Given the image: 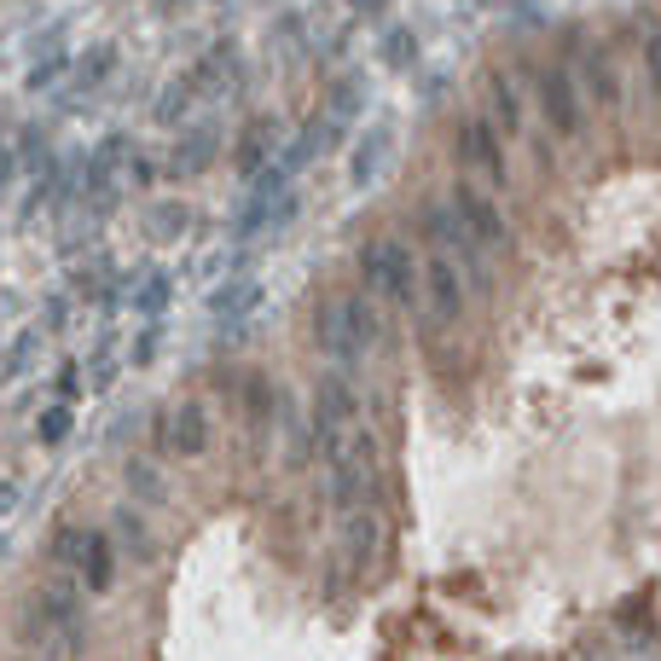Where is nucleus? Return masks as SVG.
<instances>
[{"instance_id":"nucleus-1","label":"nucleus","mask_w":661,"mask_h":661,"mask_svg":"<svg viewBox=\"0 0 661 661\" xmlns=\"http://www.w3.org/2000/svg\"><path fill=\"white\" fill-rule=\"evenodd\" d=\"M378 337H383V314H378V307H371L366 296H330V302H320V314H314V343H320L325 360L360 366L371 348H378Z\"/></svg>"},{"instance_id":"nucleus-2","label":"nucleus","mask_w":661,"mask_h":661,"mask_svg":"<svg viewBox=\"0 0 661 661\" xmlns=\"http://www.w3.org/2000/svg\"><path fill=\"white\" fill-rule=\"evenodd\" d=\"M360 279H366V291L389 302V307H412L418 302V279H424V267L418 256H412V244L395 238V233H383V238H371L360 244Z\"/></svg>"},{"instance_id":"nucleus-3","label":"nucleus","mask_w":661,"mask_h":661,"mask_svg":"<svg viewBox=\"0 0 661 661\" xmlns=\"http://www.w3.org/2000/svg\"><path fill=\"white\" fill-rule=\"evenodd\" d=\"M441 203H447L452 215H459V226H464V233L482 244L488 256H505V250H511V226H505V210H500V203H493V198L482 192L477 180H452Z\"/></svg>"},{"instance_id":"nucleus-4","label":"nucleus","mask_w":661,"mask_h":661,"mask_svg":"<svg viewBox=\"0 0 661 661\" xmlns=\"http://www.w3.org/2000/svg\"><path fill=\"white\" fill-rule=\"evenodd\" d=\"M355 418H360V395H355V383H348V378H320V389H314V412H307L314 447L337 459V452L348 447V429H355Z\"/></svg>"},{"instance_id":"nucleus-5","label":"nucleus","mask_w":661,"mask_h":661,"mask_svg":"<svg viewBox=\"0 0 661 661\" xmlns=\"http://www.w3.org/2000/svg\"><path fill=\"white\" fill-rule=\"evenodd\" d=\"M378 500V441L355 436L337 459H330V505L337 511H360Z\"/></svg>"},{"instance_id":"nucleus-6","label":"nucleus","mask_w":661,"mask_h":661,"mask_svg":"<svg viewBox=\"0 0 661 661\" xmlns=\"http://www.w3.org/2000/svg\"><path fill=\"white\" fill-rule=\"evenodd\" d=\"M534 99H540V116H546V128H551L557 139H581V128H586V99H581V81H574V70L540 65V76H534Z\"/></svg>"},{"instance_id":"nucleus-7","label":"nucleus","mask_w":661,"mask_h":661,"mask_svg":"<svg viewBox=\"0 0 661 661\" xmlns=\"http://www.w3.org/2000/svg\"><path fill=\"white\" fill-rule=\"evenodd\" d=\"M58 563L70 569V581L81 592H105L116 574V546H111V534H93V528L58 534Z\"/></svg>"},{"instance_id":"nucleus-8","label":"nucleus","mask_w":661,"mask_h":661,"mask_svg":"<svg viewBox=\"0 0 661 661\" xmlns=\"http://www.w3.org/2000/svg\"><path fill=\"white\" fill-rule=\"evenodd\" d=\"M418 226L429 233V244H436V256H447L452 267H459L464 279H477V284H488V250L477 238L459 226V215L447 210V203H429V210L418 215Z\"/></svg>"},{"instance_id":"nucleus-9","label":"nucleus","mask_w":661,"mask_h":661,"mask_svg":"<svg viewBox=\"0 0 661 661\" xmlns=\"http://www.w3.org/2000/svg\"><path fill=\"white\" fill-rule=\"evenodd\" d=\"M452 152H459V169H464V175H488V186H505V180H511L505 139L493 134V122H488L482 111L459 122V134H452Z\"/></svg>"},{"instance_id":"nucleus-10","label":"nucleus","mask_w":661,"mask_h":661,"mask_svg":"<svg viewBox=\"0 0 661 661\" xmlns=\"http://www.w3.org/2000/svg\"><path fill=\"white\" fill-rule=\"evenodd\" d=\"M389 157H395V122H371L348 146V192H371L383 180Z\"/></svg>"},{"instance_id":"nucleus-11","label":"nucleus","mask_w":661,"mask_h":661,"mask_svg":"<svg viewBox=\"0 0 661 661\" xmlns=\"http://www.w3.org/2000/svg\"><path fill=\"white\" fill-rule=\"evenodd\" d=\"M157 441L175 459H203L210 452V406L203 401H180L169 418H157Z\"/></svg>"},{"instance_id":"nucleus-12","label":"nucleus","mask_w":661,"mask_h":661,"mask_svg":"<svg viewBox=\"0 0 661 661\" xmlns=\"http://www.w3.org/2000/svg\"><path fill=\"white\" fill-rule=\"evenodd\" d=\"M424 296H429V320L436 325H459L464 320V296H470V279L452 267L447 256H429L424 261Z\"/></svg>"},{"instance_id":"nucleus-13","label":"nucleus","mask_w":661,"mask_h":661,"mask_svg":"<svg viewBox=\"0 0 661 661\" xmlns=\"http://www.w3.org/2000/svg\"><path fill=\"white\" fill-rule=\"evenodd\" d=\"M574 81H581V99H592L597 111H621V70H615L604 41H586L581 47V70H574Z\"/></svg>"},{"instance_id":"nucleus-14","label":"nucleus","mask_w":661,"mask_h":661,"mask_svg":"<svg viewBox=\"0 0 661 661\" xmlns=\"http://www.w3.org/2000/svg\"><path fill=\"white\" fill-rule=\"evenodd\" d=\"M383 511L378 505H360V511H343V528H337V546L355 569H371L383 557Z\"/></svg>"},{"instance_id":"nucleus-15","label":"nucleus","mask_w":661,"mask_h":661,"mask_svg":"<svg viewBox=\"0 0 661 661\" xmlns=\"http://www.w3.org/2000/svg\"><path fill=\"white\" fill-rule=\"evenodd\" d=\"M482 116L493 122V134L500 139H516V134H528V105H523V88L505 76V70H493L488 76V88H482Z\"/></svg>"},{"instance_id":"nucleus-16","label":"nucleus","mask_w":661,"mask_h":661,"mask_svg":"<svg viewBox=\"0 0 661 661\" xmlns=\"http://www.w3.org/2000/svg\"><path fill=\"white\" fill-rule=\"evenodd\" d=\"M261 302H267V284L250 279V273H233V279H221L215 291L203 296V314L221 320V325H233V320H250Z\"/></svg>"},{"instance_id":"nucleus-17","label":"nucleus","mask_w":661,"mask_h":661,"mask_svg":"<svg viewBox=\"0 0 661 661\" xmlns=\"http://www.w3.org/2000/svg\"><path fill=\"white\" fill-rule=\"evenodd\" d=\"M116 65H122V53L111 47V41H93V47H81V53H70V93L76 99H88V93H99L105 81L116 76Z\"/></svg>"},{"instance_id":"nucleus-18","label":"nucleus","mask_w":661,"mask_h":661,"mask_svg":"<svg viewBox=\"0 0 661 661\" xmlns=\"http://www.w3.org/2000/svg\"><path fill=\"white\" fill-rule=\"evenodd\" d=\"M366 76L360 70H343L337 81H330V93H325V116L330 122H337V128H343V122H355L360 111H366Z\"/></svg>"},{"instance_id":"nucleus-19","label":"nucleus","mask_w":661,"mask_h":661,"mask_svg":"<svg viewBox=\"0 0 661 661\" xmlns=\"http://www.w3.org/2000/svg\"><path fill=\"white\" fill-rule=\"evenodd\" d=\"M169 296H175V279L163 273V267H146V273H139V284H134V314L152 325V320L169 314Z\"/></svg>"},{"instance_id":"nucleus-20","label":"nucleus","mask_w":661,"mask_h":661,"mask_svg":"<svg viewBox=\"0 0 661 661\" xmlns=\"http://www.w3.org/2000/svg\"><path fill=\"white\" fill-rule=\"evenodd\" d=\"M273 146H279V122L273 116L250 122V134H244V146H238V169L244 175H261L267 163H273Z\"/></svg>"},{"instance_id":"nucleus-21","label":"nucleus","mask_w":661,"mask_h":661,"mask_svg":"<svg viewBox=\"0 0 661 661\" xmlns=\"http://www.w3.org/2000/svg\"><path fill=\"white\" fill-rule=\"evenodd\" d=\"M192 105H198V88H192V76H175L169 88L157 93V105H152V116L163 122V128H180V122L192 116Z\"/></svg>"},{"instance_id":"nucleus-22","label":"nucleus","mask_w":661,"mask_h":661,"mask_svg":"<svg viewBox=\"0 0 661 661\" xmlns=\"http://www.w3.org/2000/svg\"><path fill=\"white\" fill-rule=\"evenodd\" d=\"M70 296H76V302H116V273H111V261H88V267H76Z\"/></svg>"},{"instance_id":"nucleus-23","label":"nucleus","mask_w":661,"mask_h":661,"mask_svg":"<svg viewBox=\"0 0 661 661\" xmlns=\"http://www.w3.org/2000/svg\"><path fill=\"white\" fill-rule=\"evenodd\" d=\"M210 157H215V128H192V134H180V139H175L169 169H175V175H192V169H203Z\"/></svg>"},{"instance_id":"nucleus-24","label":"nucleus","mask_w":661,"mask_h":661,"mask_svg":"<svg viewBox=\"0 0 661 661\" xmlns=\"http://www.w3.org/2000/svg\"><path fill=\"white\" fill-rule=\"evenodd\" d=\"M378 58L389 70H418V35H412L406 24H395V30H383V41H378Z\"/></svg>"},{"instance_id":"nucleus-25","label":"nucleus","mask_w":661,"mask_h":661,"mask_svg":"<svg viewBox=\"0 0 661 661\" xmlns=\"http://www.w3.org/2000/svg\"><path fill=\"white\" fill-rule=\"evenodd\" d=\"M111 546H122L134 557V563H152V534L146 523H139L134 511H116V523H111Z\"/></svg>"},{"instance_id":"nucleus-26","label":"nucleus","mask_w":661,"mask_h":661,"mask_svg":"<svg viewBox=\"0 0 661 661\" xmlns=\"http://www.w3.org/2000/svg\"><path fill=\"white\" fill-rule=\"evenodd\" d=\"M35 348H41V330H18V337L0 348V383H12L18 371L35 366Z\"/></svg>"},{"instance_id":"nucleus-27","label":"nucleus","mask_w":661,"mask_h":661,"mask_svg":"<svg viewBox=\"0 0 661 661\" xmlns=\"http://www.w3.org/2000/svg\"><path fill=\"white\" fill-rule=\"evenodd\" d=\"M65 76H70V53H47V58H30L24 88H30V93H53Z\"/></svg>"},{"instance_id":"nucleus-28","label":"nucleus","mask_w":661,"mask_h":661,"mask_svg":"<svg viewBox=\"0 0 661 661\" xmlns=\"http://www.w3.org/2000/svg\"><path fill=\"white\" fill-rule=\"evenodd\" d=\"M122 482H128V493H134V500H146V505H163V500H169V482H163L152 464H139V459L122 470Z\"/></svg>"},{"instance_id":"nucleus-29","label":"nucleus","mask_w":661,"mask_h":661,"mask_svg":"<svg viewBox=\"0 0 661 661\" xmlns=\"http://www.w3.org/2000/svg\"><path fill=\"white\" fill-rule=\"evenodd\" d=\"M70 424H76V406H65V401H53V406H47V412H41V418H35V436L47 441V447H58V441L70 436Z\"/></svg>"},{"instance_id":"nucleus-30","label":"nucleus","mask_w":661,"mask_h":661,"mask_svg":"<svg viewBox=\"0 0 661 661\" xmlns=\"http://www.w3.org/2000/svg\"><path fill=\"white\" fill-rule=\"evenodd\" d=\"M244 412H250V424H267V418H273V383H267V378H250V383H244Z\"/></svg>"},{"instance_id":"nucleus-31","label":"nucleus","mask_w":661,"mask_h":661,"mask_svg":"<svg viewBox=\"0 0 661 661\" xmlns=\"http://www.w3.org/2000/svg\"><path fill=\"white\" fill-rule=\"evenodd\" d=\"M186 221H192V210H186V203H163V210L152 215V238H180Z\"/></svg>"},{"instance_id":"nucleus-32","label":"nucleus","mask_w":661,"mask_h":661,"mask_svg":"<svg viewBox=\"0 0 661 661\" xmlns=\"http://www.w3.org/2000/svg\"><path fill=\"white\" fill-rule=\"evenodd\" d=\"M157 355H163V320H152V325L134 337V348H128V360H134V366H152Z\"/></svg>"},{"instance_id":"nucleus-33","label":"nucleus","mask_w":661,"mask_h":661,"mask_svg":"<svg viewBox=\"0 0 661 661\" xmlns=\"http://www.w3.org/2000/svg\"><path fill=\"white\" fill-rule=\"evenodd\" d=\"M18 175H24V157H18V134H7V139H0V198L12 192Z\"/></svg>"},{"instance_id":"nucleus-34","label":"nucleus","mask_w":661,"mask_h":661,"mask_svg":"<svg viewBox=\"0 0 661 661\" xmlns=\"http://www.w3.org/2000/svg\"><path fill=\"white\" fill-rule=\"evenodd\" d=\"M645 81H650V93L661 99V24L645 35Z\"/></svg>"},{"instance_id":"nucleus-35","label":"nucleus","mask_w":661,"mask_h":661,"mask_svg":"<svg viewBox=\"0 0 661 661\" xmlns=\"http://www.w3.org/2000/svg\"><path fill=\"white\" fill-rule=\"evenodd\" d=\"M314 452H320V447H314V429L296 424V429H291V452H284V464H307Z\"/></svg>"},{"instance_id":"nucleus-36","label":"nucleus","mask_w":661,"mask_h":661,"mask_svg":"<svg viewBox=\"0 0 661 661\" xmlns=\"http://www.w3.org/2000/svg\"><path fill=\"white\" fill-rule=\"evenodd\" d=\"M116 378V343H99V355H93V383L105 389Z\"/></svg>"},{"instance_id":"nucleus-37","label":"nucleus","mask_w":661,"mask_h":661,"mask_svg":"<svg viewBox=\"0 0 661 661\" xmlns=\"http://www.w3.org/2000/svg\"><path fill=\"white\" fill-rule=\"evenodd\" d=\"M70 307H76V296H65V291L47 296V330H65L70 325Z\"/></svg>"},{"instance_id":"nucleus-38","label":"nucleus","mask_w":661,"mask_h":661,"mask_svg":"<svg viewBox=\"0 0 661 661\" xmlns=\"http://www.w3.org/2000/svg\"><path fill=\"white\" fill-rule=\"evenodd\" d=\"M76 389H81V366L70 360L65 371H58V401H65V406H76Z\"/></svg>"},{"instance_id":"nucleus-39","label":"nucleus","mask_w":661,"mask_h":661,"mask_svg":"<svg viewBox=\"0 0 661 661\" xmlns=\"http://www.w3.org/2000/svg\"><path fill=\"white\" fill-rule=\"evenodd\" d=\"M128 180H134V186H152V180H157L152 157H128Z\"/></svg>"},{"instance_id":"nucleus-40","label":"nucleus","mask_w":661,"mask_h":661,"mask_svg":"<svg viewBox=\"0 0 661 661\" xmlns=\"http://www.w3.org/2000/svg\"><path fill=\"white\" fill-rule=\"evenodd\" d=\"M18 500H24V488H18L12 477H0V516H7V511H18Z\"/></svg>"},{"instance_id":"nucleus-41","label":"nucleus","mask_w":661,"mask_h":661,"mask_svg":"<svg viewBox=\"0 0 661 661\" xmlns=\"http://www.w3.org/2000/svg\"><path fill=\"white\" fill-rule=\"evenodd\" d=\"M348 7H355V12H371V7H383V0H348Z\"/></svg>"},{"instance_id":"nucleus-42","label":"nucleus","mask_w":661,"mask_h":661,"mask_svg":"<svg viewBox=\"0 0 661 661\" xmlns=\"http://www.w3.org/2000/svg\"><path fill=\"white\" fill-rule=\"evenodd\" d=\"M0 563H7V534H0Z\"/></svg>"},{"instance_id":"nucleus-43","label":"nucleus","mask_w":661,"mask_h":661,"mask_svg":"<svg viewBox=\"0 0 661 661\" xmlns=\"http://www.w3.org/2000/svg\"><path fill=\"white\" fill-rule=\"evenodd\" d=\"M12 661H35V656H24V650H18V656H12Z\"/></svg>"}]
</instances>
